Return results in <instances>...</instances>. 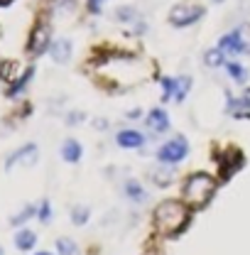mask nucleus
<instances>
[{"instance_id": "f257e3e1", "label": "nucleus", "mask_w": 250, "mask_h": 255, "mask_svg": "<svg viewBox=\"0 0 250 255\" xmlns=\"http://www.w3.org/2000/svg\"><path fill=\"white\" fill-rule=\"evenodd\" d=\"M189 219H191L189 206L179 204V201H164V204L157 206L155 211V226L157 231L164 233V236H174V233L184 231Z\"/></svg>"}, {"instance_id": "f03ea898", "label": "nucleus", "mask_w": 250, "mask_h": 255, "mask_svg": "<svg viewBox=\"0 0 250 255\" xmlns=\"http://www.w3.org/2000/svg\"><path fill=\"white\" fill-rule=\"evenodd\" d=\"M214 194H216V182L206 172H196L184 184V199L191 204V209H204Z\"/></svg>"}, {"instance_id": "7ed1b4c3", "label": "nucleus", "mask_w": 250, "mask_h": 255, "mask_svg": "<svg viewBox=\"0 0 250 255\" xmlns=\"http://www.w3.org/2000/svg\"><path fill=\"white\" fill-rule=\"evenodd\" d=\"M201 17H204V7L199 2H182V5L172 7V12H169V22L174 27H189Z\"/></svg>"}, {"instance_id": "20e7f679", "label": "nucleus", "mask_w": 250, "mask_h": 255, "mask_svg": "<svg viewBox=\"0 0 250 255\" xmlns=\"http://www.w3.org/2000/svg\"><path fill=\"white\" fill-rule=\"evenodd\" d=\"M49 22L47 20H37L34 22V27L30 32V39H27V52H30L32 57H39V54H44L47 49H49Z\"/></svg>"}, {"instance_id": "39448f33", "label": "nucleus", "mask_w": 250, "mask_h": 255, "mask_svg": "<svg viewBox=\"0 0 250 255\" xmlns=\"http://www.w3.org/2000/svg\"><path fill=\"white\" fill-rule=\"evenodd\" d=\"M187 152H189L187 140L184 137H174V140H169V142H164L159 147L157 157L162 159V162H179V159L187 157Z\"/></svg>"}, {"instance_id": "423d86ee", "label": "nucleus", "mask_w": 250, "mask_h": 255, "mask_svg": "<svg viewBox=\"0 0 250 255\" xmlns=\"http://www.w3.org/2000/svg\"><path fill=\"white\" fill-rule=\"evenodd\" d=\"M216 159H219L221 169H223V179H228L233 172H238L243 167V152L238 147H228L223 155H216Z\"/></svg>"}, {"instance_id": "0eeeda50", "label": "nucleus", "mask_w": 250, "mask_h": 255, "mask_svg": "<svg viewBox=\"0 0 250 255\" xmlns=\"http://www.w3.org/2000/svg\"><path fill=\"white\" fill-rule=\"evenodd\" d=\"M37 162V145H25V147H20L12 157H7L5 162V167L7 169H12L15 164H22V167H30Z\"/></svg>"}, {"instance_id": "6e6552de", "label": "nucleus", "mask_w": 250, "mask_h": 255, "mask_svg": "<svg viewBox=\"0 0 250 255\" xmlns=\"http://www.w3.org/2000/svg\"><path fill=\"white\" fill-rule=\"evenodd\" d=\"M49 52H52V59L57 64H66L69 57H71V42H69V39H57V42L49 47Z\"/></svg>"}, {"instance_id": "1a4fd4ad", "label": "nucleus", "mask_w": 250, "mask_h": 255, "mask_svg": "<svg viewBox=\"0 0 250 255\" xmlns=\"http://www.w3.org/2000/svg\"><path fill=\"white\" fill-rule=\"evenodd\" d=\"M219 47H221V52H223V54H243V47H241V39H238V34H236V32H231V34L221 37Z\"/></svg>"}, {"instance_id": "9d476101", "label": "nucleus", "mask_w": 250, "mask_h": 255, "mask_svg": "<svg viewBox=\"0 0 250 255\" xmlns=\"http://www.w3.org/2000/svg\"><path fill=\"white\" fill-rule=\"evenodd\" d=\"M147 126L157 130V132H164L167 128H169V118H167V113L162 111V108H155L150 116H147Z\"/></svg>"}, {"instance_id": "9b49d317", "label": "nucleus", "mask_w": 250, "mask_h": 255, "mask_svg": "<svg viewBox=\"0 0 250 255\" xmlns=\"http://www.w3.org/2000/svg\"><path fill=\"white\" fill-rule=\"evenodd\" d=\"M118 145L121 147H140L142 145V135L135 130H123L118 132Z\"/></svg>"}, {"instance_id": "f8f14e48", "label": "nucleus", "mask_w": 250, "mask_h": 255, "mask_svg": "<svg viewBox=\"0 0 250 255\" xmlns=\"http://www.w3.org/2000/svg\"><path fill=\"white\" fill-rule=\"evenodd\" d=\"M34 243H37V236H34L32 231H17V236H15L17 251H32Z\"/></svg>"}, {"instance_id": "ddd939ff", "label": "nucleus", "mask_w": 250, "mask_h": 255, "mask_svg": "<svg viewBox=\"0 0 250 255\" xmlns=\"http://www.w3.org/2000/svg\"><path fill=\"white\" fill-rule=\"evenodd\" d=\"M32 74H34V69L30 66V69H27V71H25V74H22V76H20L17 81H12V86L7 89V96H10V98H15V96H20V94H22V91H25V86L30 84Z\"/></svg>"}, {"instance_id": "4468645a", "label": "nucleus", "mask_w": 250, "mask_h": 255, "mask_svg": "<svg viewBox=\"0 0 250 255\" xmlns=\"http://www.w3.org/2000/svg\"><path fill=\"white\" fill-rule=\"evenodd\" d=\"M62 157L66 162H79L81 159V145L76 142V140H66L62 147Z\"/></svg>"}, {"instance_id": "2eb2a0df", "label": "nucleus", "mask_w": 250, "mask_h": 255, "mask_svg": "<svg viewBox=\"0 0 250 255\" xmlns=\"http://www.w3.org/2000/svg\"><path fill=\"white\" fill-rule=\"evenodd\" d=\"M189 86H191V79H189V76H182V79H174V98H177V101H182V98L187 96Z\"/></svg>"}, {"instance_id": "dca6fc26", "label": "nucleus", "mask_w": 250, "mask_h": 255, "mask_svg": "<svg viewBox=\"0 0 250 255\" xmlns=\"http://www.w3.org/2000/svg\"><path fill=\"white\" fill-rule=\"evenodd\" d=\"M238 39H241V47H243V54H250V25H241L238 30Z\"/></svg>"}, {"instance_id": "f3484780", "label": "nucleus", "mask_w": 250, "mask_h": 255, "mask_svg": "<svg viewBox=\"0 0 250 255\" xmlns=\"http://www.w3.org/2000/svg\"><path fill=\"white\" fill-rule=\"evenodd\" d=\"M15 69H17V62H0V79L2 81H12L15 79Z\"/></svg>"}, {"instance_id": "a211bd4d", "label": "nucleus", "mask_w": 250, "mask_h": 255, "mask_svg": "<svg viewBox=\"0 0 250 255\" xmlns=\"http://www.w3.org/2000/svg\"><path fill=\"white\" fill-rule=\"evenodd\" d=\"M204 62H206V66H221L223 64V52L219 49H209L206 54H204Z\"/></svg>"}, {"instance_id": "6ab92c4d", "label": "nucleus", "mask_w": 250, "mask_h": 255, "mask_svg": "<svg viewBox=\"0 0 250 255\" xmlns=\"http://www.w3.org/2000/svg\"><path fill=\"white\" fill-rule=\"evenodd\" d=\"M228 76H231V79H236V81H246L248 71H246V69H243L241 64L231 62V64H228Z\"/></svg>"}, {"instance_id": "aec40b11", "label": "nucleus", "mask_w": 250, "mask_h": 255, "mask_svg": "<svg viewBox=\"0 0 250 255\" xmlns=\"http://www.w3.org/2000/svg\"><path fill=\"white\" fill-rule=\"evenodd\" d=\"M57 251H59V255H74L76 246H74L69 238H59V243H57Z\"/></svg>"}, {"instance_id": "412c9836", "label": "nucleus", "mask_w": 250, "mask_h": 255, "mask_svg": "<svg viewBox=\"0 0 250 255\" xmlns=\"http://www.w3.org/2000/svg\"><path fill=\"white\" fill-rule=\"evenodd\" d=\"M30 216H34V206H25V209H22V214L12 219V226H22V223L27 221Z\"/></svg>"}, {"instance_id": "4be33fe9", "label": "nucleus", "mask_w": 250, "mask_h": 255, "mask_svg": "<svg viewBox=\"0 0 250 255\" xmlns=\"http://www.w3.org/2000/svg\"><path fill=\"white\" fill-rule=\"evenodd\" d=\"M71 219L76 226H81V223H86L89 219V209H84V206H79V209H74V214H71Z\"/></svg>"}, {"instance_id": "5701e85b", "label": "nucleus", "mask_w": 250, "mask_h": 255, "mask_svg": "<svg viewBox=\"0 0 250 255\" xmlns=\"http://www.w3.org/2000/svg\"><path fill=\"white\" fill-rule=\"evenodd\" d=\"M116 17H118L121 22H125V20H132V17H135V10H132V7H121V10L116 12Z\"/></svg>"}, {"instance_id": "b1692460", "label": "nucleus", "mask_w": 250, "mask_h": 255, "mask_svg": "<svg viewBox=\"0 0 250 255\" xmlns=\"http://www.w3.org/2000/svg\"><path fill=\"white\" fill-rule=\"evenodd\" d=\"M127 194H130V196L142 199V189H140V184H137V182H127Z\"/></svg>"}, {"instance_id": "393cba45", "label": "nucleus", "mask_w": 250, "mask_h": 255, "mask_svg": "<svg viewBox=\"0 0 250 255\" xmlns=\"http://www.w3.org/2000/svg\"><path fill=\"white\" fill-rule=\"evenodd\" d=\"M103 2H106V0H89V12L98 15V12L103 10Z\"/></svg>"}, {"instance_id": "a878e982", "label": "nucleus", "mask_w": 250, "mask_h": 255, "mask_svg": "<svg viewBox=\"0 0 250 255\" xmlns=\"http://www.w3.org/2000/svg\"><path fill=\"white\" fill-rule=\"evenodd\" d=\"M49 201H44L42 206H39V221H49Z\"/></svg>"}, {"instance_id": "bb28decb", "label": "nucleus", "mask_w": 250, "mask_h": 255, "mask_svg": "<svg viewBox=\"0 0 250 255\" xmlns=\"http://www.w3.org/2000/svg\"><path fill=\"white\" fill-rule=\"evenodd\" d=\"M15 0H0V7H7V5H12Z\"/></svg>"}, {"instance_id": "cd10ccee", "label": "nucleus", "mask_w": 250, "mask_h": 255, "mask_svg": "<svg viewBox=\"0 0 250 255\" xmlns=\"http://www.w3.org/2000/svg\"><path fill=\"white\" fill-rule=\"evenodd\" d=\"M37 255H49V253H37Z\"/></svg>"}, {"instance_id": "c85d7f7f", "label": "nucleus", "mask_w": 250, "mask_h": 255, "mask_svg": "<svg viewBox=\"0 0 250 255\" xmlns=\"http://www.w3.org/2000/svg\"><path fill=\"white\" fill-rule=\"evenodd\" d=\"M214 2H223V0H214Z\"/></svg>"}, {"instance_id": "c756f323", "label": "nucleus", "mask_w": 250, "mask_h": 255, "mask_svg": "<svg viewBox=\"0 0 250 255\" xmlns=\"http://www.w3.org/2000/svg\"><path fill=\"white\" fill-rule=\"evenodd\" d=\"M0 255H2V248H0Z\"/></svg>"}]
</instances>
